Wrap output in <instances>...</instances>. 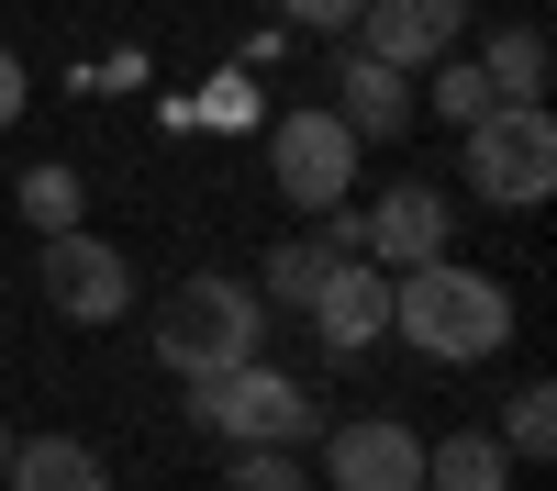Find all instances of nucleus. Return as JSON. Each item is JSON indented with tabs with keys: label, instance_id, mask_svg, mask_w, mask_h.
Returning a JSON list of instances; mask_svg holds the SVG:
<instances>
[{
	"label": "nucleus",
	"instance_id": "1",
	"mask_svg": "<svg viewBox=\"0 0 557 491\" xmlns=\"http://www.w3.org/2000/svg\"><path fill=\"white\" fill-rule=\"evenodd\" d=\"M391 335L435 369H480V357L513 346V291L491 268H457V257H424L391 280Z\"/></svg>",
	"mask_w": 557,
	"mask_h": 491
},
{
	"label": "nucleus",
	"instance_id": "2",
	"mask_svg": "<svg viewBox=\"0 0 557 491\" xmlns=\"http://www.w3.org/2000/svg\"><path fill=\"white\" fill-rule=\"evenodd\" d=\"M257 335H268V302H257V280H223V268H190L168 302H157V369L190 391V380H212V369H246L257 357Z\"/></svg>",
	"mask_w": 557,
	"mask_h": 491
},
{
	"label": "nucleus",
	"instance_id": "3",
	"mask_svg": "<svg viewBox=\"0 0 557 491\" xmlns=\"http://www.w3.org/2000/svg\"><path fill=\"white\" fill-rule=\"evenodd\" d=\"M457 157H469V201L535 212V201L557 191V112H546V101H491Z\"/></svg>",
	"mask_w": 557,
	"mask_h": 491
},
{
	"label": "nucleus",
	"instance_id": "4",
	"mask_svg": "<svg viewBox=\"0 0 557 491\" xmlns=\"http://www.w3.org/2000/svg\"><path fill=\"white\" fill-rule=\"evenodd\" d=\"M190 425L223 435V446H301L323 414H312V391L290 369H268V357H246V369H212L190 380Z\"/></svg>",
	"mask_w": 557,
	"mask_h": 491
},
{
	"label": "nucleus",
	"instance_id": "5",
	"mask_svg": "<svg viewBox=\"0 0 557 491\" xmlns=\"http://www.w3.org/2000/svg\"><path fill=\"white\" fill-rule=\"evenodd\" d=\"M34 280H45V312H67V324H123V312H134V257L101 246L89 223L34 235Z\"/></svg>",
	"mask_w": 557,
	"mask_h": 491
},
{
	"label": "nucleus",
	"instance_id": "6",
	"mask_svg": "<svg viewBox=\"0 0 557 491\" xmlns=\"http://www.w3.org/2000/svg\"><path fill=\"white\" fill-rule=\"evenodd\" d=\"M357 134L335 123V112H278L268 123V179H278V201L290 212H335L346 191H357Z\"/></svg>",
	"mask_w": 557,
	"mask_h": 491
},
{
	"label": "nucleus",
	"instance_id": "7",
	"mask_svg": "<svg viewBox=\"0 0 557 491\" xmlns=\"http://www.w3.org/2000/svg\"><path fill=\"white\" fill-rule=\"evenodd\" d=\"M323 480L335 491H424V435L401 414H357L323 435Z\"/></svg>",
	"mask_w": 557,
	"mask_h": 491
},
{
	"label": "nucleus",
	"instance_id": "8",
	"mask_svg": "<svg viewBox=\"0 0 557 491\" xmlns=\"http://www.w3.org/2000/svg\"><path fill=\"white\" fill-rule=\"evenodd\" d=\"M357 223H368V257H380L391 280H401V268H424V257H446V235H457V201L435 191V179H391V191L368 201Z\"/></svg>",
	"mask_w": 557,
	"mask_h": 491
},
{
	"label": "nucleus",
	"instance_id": "9",
	"mask_svg": "<svg viewBox=\"0 0 557 491\" xmlns=\"http://www.w3.org/2000/svg\"><path fill=\"white\" fill-rule=\"evenodd\" d=\"M323 112H335L357 146H401V134H412V67H380V57L346 34V45H335V101H323Z\"/></svg>",
	"mask_w": 557,
	"mask_h": 491
},
{
	"label": "nucleus",
	"instance_id": "10",
	"mask_svg": "<svg viewBox=\"0 0 557 491\" xmlns=\"http://www.w3.org/2000/svg\"><path fill=\"white\" fill-rule=\"evenodd\" d=\"M301 312H312V335L335 346V357H368V346L391 335V268H380V257H335Z\"/></svg>",
	"mask_w": 557,
	"mask_h": 491
},
{
	"label": "nucleus",
	"instance_id": "11",
	"mask_svg": "<svg viewBox=\"0 0 557 491\" xmlns=\"http://www.w3.org/2000/svg\"><path fill=\"white\" fill-rule=\"evenodd\" d=\"M469 34V0H357V45L380 67H435Z\"/></svg>",
	"mask_w": 557,
	"mask_h": 491
},
{
	"label": "nucleus",
	"instance_id": "12",
	"mask_svg": "<svg viewBox=\"0 0 557 491\" xmlns=\"http://www.w3.org/2000/svg\"><path fill=\"white\" fill-rule=\"evenodd\" d=\"M0 491H112V469H101V446H78V435H12Z\"/></svg>",
	"mask_w": 557,
	"mask_h": 491
},
{
	"label": "nucleus",
	"instance_id": "13",
	"mask_svg": "<svg viewBox=\"0 0 557 491\" xmlns=\"http://www.w3.org/2000/svg\"><path fill=\"white\" fill-rule=\"evenodd\" d=\"M424 491H513V458H502V435H491V425L424 435Z\"/></svg>",
	"mask_w": 557,
	"mask_h": 491
},
{
	"label": "nucleus",
	"instance_id": "14",
	"mask_svg": "<svg viewBox=\"0 0 557 491\" xmlns=\"http://www.w3.org/2000/svg\"><path fill=\"white\" fill-rule=\"evenodd\" d=\"M469 67L491 78V101H546V34H535V23H502Z\"/></svg>",
	"mask_w": 557,
	"mask_h": 491
},
{
	"label": "nucleus",
	"instance_id": "15",
	"mask_svg": "<svg viewBox=\"0 0 557 491\" xmlns=\"http://www.w3.org/2000/svg\"><path fill=\"white\" fill-rule=\"evenodd\" d=\"M323 268H335V246H323V235H290V246H268V268H257V302H312L323 291Z\"/></svg>",
	"mask_w": 557,
	"mask_h": 491
},
{
	"label": "nucleus",
	"instance_id": "16",
	"mask_svg": "<svg viewBox=\"0 0 557 491\" xmlns=\"http://www.w3.org/2000/svg\"><path fill=\"white\" fill-rule=\"evenodd\" d=\"M23 223L34 235H67V223H89V191H78V168H23Z\"/></svg>",
	"mask_w": 557,
	"mask_h": 491
},
{
	"label": "nucleus",
	"instance_id": "17",
	"mask_svg": "<svg viewBox=\"0 0 557 491\" xmlns=\"http://www.w3.org/2000/svg\"><path fill=\"white\" fill-rule=\"evenodd\" d=\"M491 435H502V458H546V446H557V391L524 380L513 402H502V425H491Z\"/></svg>",
	"mask_w": 557,
	"mask_h": 491
},
{
	"label": "nucleus",
	"instance_id": "18",
	"mask_svg": "<svg viewBox=\"0 0 557 491\" xmlns=\"http://www.w3.org/2000/svg\"><path fill=\"white\" fill-rule=\"evenodd\" d=\"M412 112H435V123H457V134H469V123L491 112V78H480V67H435V89H424Z\"/></svg>",
	"mask_w": 557,
	"mask_h": 491
},
{
	"label": "nucleus",
	"instance_id": "19",
	"mask_svg": "<svg viewBox=\"0 0 557 491\" xmlns=\"http://www.w3.org/2000/svg\"><path fill=\"white\" fill-rule=\"evenodd\" d=\"M223 491H312V480H301V446H235Z\"/></svg>",
	"mask_w": 557,
	"mask_h": 491
},
{
	"label": "nucleus",
	"instance_id": "20",
	"mask_svg": "<svg viewBox=\"0 0 557 491\" xmlns=\"http://www.w3.org/2000/svg\"><path fill=\"white\" fill-rule=\"evenodd\" d=\"M278 23H301V34H357V0H268Z\"/></svg>",
	"mask_w": 557,
	"mask_h": 491
},
{
	"label": "nucleus",
	"instance_id": "21",
	"mask_svg": "<svg viewBox=\"0 0 557 491\" xmlns=\"http://www.w3.org/2000/svg\"><path fill=\"white\" fill-rule=\"evenodd\" d=\"M23 101H34V67L12 57V45H0V134H12V123H23Z\"/></svg>",
	"mask_w": 557,
	"mask_h": 491
},
{
	"label": "nucleus",
	"instance_id": "22",
	"mask_svg": "<svg viewBox=\"0 0 557 491\" xmlns=\"http://www.w3.org/2000/svg\"><path fill=\"white\" fill-rule=\"evenodd\" d=\"M0 469H12V425H0Z\"/></svg>",
	"mask_w": 557,
	"mask_h": 491
}]
</instances>
